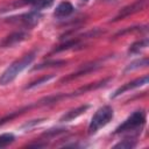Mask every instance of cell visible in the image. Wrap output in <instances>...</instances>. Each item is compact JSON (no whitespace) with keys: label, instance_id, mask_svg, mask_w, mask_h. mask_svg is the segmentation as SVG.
Here are the masks:
<instances>
[{"label":"cell","instance_id":"obj_1","mask_svg":"<svg viewBox=\"0 0 149 149\" xmlns=\"http://www.w3.org/2000/svg\"><path fill=\"white\" fill-rule=\"evenodd\" d=\"M36 54L37 51L36 50H33L30 52H28L27 55H24L22 58L13 62L1 74H0V85L1 86H5V85H8L10 84L16 77L19 73H21L24 69H27L31 63L35 59L36 57Z\"/></svg>","mask_w":149,"mask_h":149},{"label":"cell","instance_id":"obj_2","mask_svg":"<svg viewBox=\"0 0 149 149\" xmlns=\"http://www.w3.org/2000/svg\"><path fill=\"white\" fill-rule=\"evenodd\" d=\"M114 116V111L111 106L108 105H105L100 108L97 109V112L94 113V115L92 116L91 121H90V125H88V128H87V132L90 135H93L95 134L100 128L105 127Z\"/></svg>","mask_w":149,"mask_h":149},{"label":"cell","instance_id":"obj_3","mask_svg":"<svg viewBox=\"0 0 149 149\" xmlns=\"http://www.w3.org/2000/svg\"><path fill=\"white\" fill-rule=\"evenodd\" d=\"M146 123V113L143 111H135L132 115H129L120 126H118L114 130V134L134 132L135 129H141Z\"/></svg>","mask_w":149,"mask_h":149},{"label":"cell","instance_id":"obj_4","mask_svg":"<svg viewBox=\"0 0 149 149\" xmlns=\"http://www.w3.org/2000/svg\"><path fill=\"white\" fill-rule=\"evenodd\" d=\"M42 14L38 10H30L29 13H24V14H20L16 16H10L7 19L8 22H13V23H20L27 28H31L34 26H36L38 23V21L41 20Z\"/></svg>","mask_w":149,"mask_h":149},{"label":"cell","instance_id":"obj_5","mask_svg":"<svg viewBox=\"0 0 149 149\" xmlns=\"http://www.w3.org/2000/svg\"><path fill=\"white\" fill-rule=\"evenodd\" d=\"M28 33L24 31V30H19V31H14L9 35H7L6 37H3L1 41H0V48H10L22 41H24L27 37H28Z\"/></svg>","mask_w":149,"mask_h":149},{"label":"cell","instance_id":"obj_6","mask_svg":"<svg viewBox=\"0 0 149 149\" xmlns=\"http://www.w3.org/2000/svg\"><path fill=\"white\" fill-rule=\"evenodd\" d=\"M146 84H148V76L140 77V78H137V79H134V80H132V81H129V83H126V84H123L122 86H120L118 90L114 91V93L111 95V98L114 99V98L119 97L120 94H122V93H125V92H127V91L137 88V87L143 86V85H146Z\"/></svg>","mask_w":149,"mask_h":149},{"label":"cell","instance_id":"obj_7","mask_svg":"<svg viewBox=\"0 0 149 149\" xmlns=\"http://www.w3.org/2000/svg\"><path fill=\"white\" fill-rule=\"evenodd\" d=\"M144 0H137L136 2H134V3H132V5H129V6H126V7H123L121 10H120V13L112 20V21H118V20H121V19H123V17H127V16H129V15H132V14H134V13H136V12H139V10H141L143 7H144Z\"/></svg>","mask_w":149,"mask_h":149},{"label":"cell","instance_id":"obj_8","mask_svg":"<svg viewBox=\"0 0 149 149\" xmlns=\"http://www.w3.org/2000/svg\"><path fill=\"white\" fill-rule=\"evenodd\" d=\"M111 79H112V77H107V78H104V79L100 80V81H97V83H90V84H87V85H85V86H81V87H79L78 90L73 91L72 93H69V98H71V97H77V95L84 94V93H86V92H90V91L100 88V87L105 86Z\"/></svg>","mask_w":149,"mask_h":149},{"label":"cell","instance_id":"obj_9","mask_svg":"<svg viewBox=\"0 0 149 149\" xmlns=\"http://www.w3.org/2000/svg\"><path fill=\"white\" fill-rule=\"evenodd\" d=\"M99 66H100V65H99V63H97V62L91 63V64H86V65H84L81 69H79L78 71H76V72H73V73H70V74H68L66 77L62 78V79H61V83H68V81H70V80H73V79H76V78L83 76V74H87V73H90V72L97 70Z\"/></svg>","mask_w":149,"mask_h":149},{"label":"cell","instance_id":"obj_10","mask_svg":"<svg viewBox=\"0 0 149 149\" xmlns=\"http://www.w3.org/2000/svg\"><path fill=\"white\" fill-rule=\"evenodd\" d=\"M88 108H90V105H81V106H78V107H76L73 109H70L69 112L64 113L59 118V122H69V121H72L74 119H77L78 116H80L81 114H84Z\"/></svg>","mask_w":149,"mask_h":149},{"label":"cell","instance_id":"obj_11","mask_svg":"<svg viewBox=\"0 0 149 149\" xmlns=\"http://www.w3.org/2000/svg\"><path fill=\"white\" fill-rule=\"evenodd\" d=\"M73 10H74V8H73V6H72L71 2H69V1H63V2H61V3L56 7V9H55V12H54V16L59 17V19H61V17H66V16H69L70 14H72Z\"/></svg>","mask_w":149,"mask_h":149},{"label":"cell","instance_id":"obj_12","mask_svg":"<svg viewBox=\"0 0 149 149\" xmlns=\"http://www.w3.org/2000/svg\"><path fill=\"white\" fill-rule=\"evenodd\" d=\"M35 106H36V104H31V105H28V106H24V107H22V108L17 109V111L10 112L9 114H7V115H5V116H2V118L0 119V126H2V125H5V123H7L8 121H12V120H13V119H15L16 116H19V115L23 114L26 111H28V109H30V108H33V107H35Z\"/></svg>","mask_w":149,"mask_h":149},{"label":"cell","instance_id":"obj_13","mask_svg":"<svg viewBox=\"0 0 149 149\" xmlns=\"http://www.w3.org/2000/svg\"><path fill=\"white\" fill-rule=\"evenodd\" d=\"M68 62L64 61V59H52V61H47V62H43L41 64H37L35 65L31 71H36V70H42V69H45V68H54V66H62V65H65Z\"/></svg>","mask_w":149,"mask_h":149},{"label":"cell","instance_id":"obj_14","mask_svg":"<svg viewBox=\"0 0 149 149\" xmlns=\"http://www.w3.org/2000/svg\"><path fill=\"white\" fill-rule=\"evenodd\" d=\"M80 44V38H73V40H68L65 41L64 43L59 44L58 47H56L51 54H55V52H61V51H64V50H69V49H72L73 47H77Z\"/></svg>","mask_w":149,"mask_h":149},{"label":"cell","instance_id":"obj_15","mask_svg":"<svg viewBox=\"0 0 149 149\" xmlns=\"http://www.w3.org/2000/svg\"><path fill=\"white\" fill-rule=\"evenodd\" d=\"M148 63H149V59H148L147 57H143V58H140V59H135V61L130 62V63L125 68V72H129V71H133V70H136V69L147 66Z\"/></svg>","mask_w":149,"mask_h":149},{"label":"cell","instance_id":"obj_16","mask_svg":"<svg viewBox=\"0 0 149 149\" xmlns=\"http://www.w3.org/2000/svg\"><path fill=\"white\" fill-rule=\"evenodd\" d=\"M54 78H55V74H47V76H43V77H41V78H38V79H36V80L29 83V84L24 87V90H31V88H35V87H37V86H41V85H43V84L50 81V80L54 79Z\"/></svg>","mask_w":149,"mask_h":149},{"label":"cell","instance_id":"obj_17","mask_svg":"<svg viewBox=\"0 0 149 149\" xmlns=\"http://www.w3.org/2000/svg\"><path fill=\"white\" fill-rule=\"evenodd\" d=\"M148 43H149L148 38H142V40H140V41H136V42H134V43L129 47V52H130V54H137V52H140L142 49L147 48V47H148Z\"/></svg>","mask_w":149,"mask_h":149},{"label":"cell","instance_id":"obj_18","mask_svg":"<svg viewBox=\"0 0 149 149\" xmlns=\"http://www.w3.org/2000/svg\"><path fill=\"white\" fill-rule=\"evenodd\" d=\"M136 146V141L134 139H126L122 140L120 142H118L116 144L113 146V148H121V149H132Z\"/></svg>","mask_w":149,"mask_h":149},{"label":"cell","instance_id":"obj_19","mask_svg":"<svg viewBox=\"0 0 149 149\" xmlns=\"http://www.w3.org/2000/svg\"><path fill=\"white\" fill-rule=\"evenodd\" d=\"M15 141V135L12 133H5L0 135V148L7 147L8 144L13 143Z\"/></svg>","mask_w":149,"mask_h":149},{"label":"cell","instance_id":"obj_20","mask_svg":"<svg viewBox=\"0 0 149 149\" xmlns=\"http://www.w3.org/2000/svg\"><path fill=\"white\" fill-rule=\"evenodd\" d=\"M55 0H36L34 3H33V9L34 10H42L44 8H48L50 7L52 3H54Z\"/></svg>","mask_w":149,"mask_h":149},{"label":"cell","instance_id":"obj_21","mask_svg":"<svg viewBox=\"0 0 149 149\" xmlns=\"http://www.w3.org/2000/svg\"><path fill=\"white\" fill-rule=\"evenodd\" d=\"M65 130H66L65 128H56V129H49V130L44 132V133L42 134V136H44V137H54V136H56V135H59V134L64 133Z\"/></svg>","mask_w":149,"mask_h":149},{"label":"cell","instance_id":"obj_22","mask_svg":"<svg viewBox=\"0 0 149 149\" xmlns=\"http://www.w3.org/2000/svg\"><path fill=\"white\" fill-rule=\"evenodd\" d=\"M45 119H35V120H30V121H28V122H26L24 125H22L21 126V129H26V130H29L30 128H33L34 126H36V125H40L41 122H43Z\"/></svg>","mask_w":149,"mask_h":149},{"label":"cell","instance_id":"obj_23","mask_svg":"<svg viewBox=\"0 0 149 149\" xmlns=\"http://www.w3.org/2000/svg\"><path fill=\"white\" fill-rule=\"evenodd\" d=\"M144 27V26H143ZM141 28L142 27H128V28H126V29H123V30H119L115 35H114V37H118V36H120V35H125V34H127V33H130V31H136V30H141Z\"/></svg>","mask_w":149,"mask_h":149},{"label":"cell","instance_id":"obj_24","mask_svg":"<svg viewBox=\"0 0 149 149\" xmlns=\"http://www.w3.org/2000/svg\"><path fill=\"white\" fill-rule=\"evenodd\" d=\"M36 0H20V1H17V2H15V5H33L34 2H35Z\"/></svg>","mask_w":149,"mask_h":149},{"label":"cell","instance_id":"obj_25","mask_svg":"<svg viewBox=\"0 0 149 149\" xmlns=\"http://www.w3.org/2000/svg\"><path fill=\"white\" fill-rule=\"evenodd\" d=\"M44 146H47V143H30V144H28V147H35V148H41Z\"/></svg>","mask_w":149,"mask_h":149},{"label":"cell","instance_id":"obj_26","mask_svg":"<svg viewBox=\"0 0 149 149\" xmlns=\"http://www.w3.org/2000/svg\"><path fill=\"white\" fill-rule=\"evenodd\" d=\"M104 1H108V2H112V1H116V0H104Z\"/></svg>","mask_w":149,"mask_h":149},{"label":"cell","instance_id":"obj_27","mask_svg":"<svg viewBox=\"0 0 149 149\" xmlns=\"http://www.w3.org/2000/svg\"><path fill=\"white\" fill-rule=\"evenodd\" d=\"M80 1H83V2H86V1H88V0H80Z\"/></svg>","mask_w":149,"mask_h":149}]
</instances>
